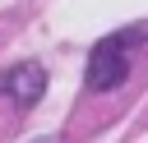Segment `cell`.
<instances>
[{
	"instance_id": "obj_2",
	"label": "cell",
	"mask_w": 148,
	"mask_h": 143,
	"mask_svg": "<svg viewBox=\"0 0 148 143\" xmlns=\"http://www.w3.org/2000/svg\"><path fill=\"white\" fill-rule=\"evenodd\" d=\"M0 92H5V97H14L18 106H32V101L46 92V69H42V65H32V60H23V65H14V69H5V74H0Z\"/></svg>"
},
{
	"instance_id": "obj_3",
	"label": "cell",
	"mask_w": 148,
	"mask_h": 143,
	"mask_svg": "<svg viewBox=\"0 0 148 143\" xmlns=\"http://www.w3.org/2000/svg\"><path fill=\"white\" fill-rule=\"evenodd\" d=\"M32 143H56V138H51V134H46V138H32Z\"/></svg>"
},
{
	"instance_id": "obj_1",
	"label": "cell",
	"mask_w": 148,
	"mask_h": 143,
	"mask_svg": "<svg viewBox=\"0 0 148 143\" xmlns=\"http://www.w3.org/2000/svg\"><path fill=\"white\" fill-rule=\"evenodd\" d=\"M143 42H148V23H134V28H120V32L102 37V42L92 46V55H88V88H92V92L120 88Z\"/></svg>"
}]
</instances>
